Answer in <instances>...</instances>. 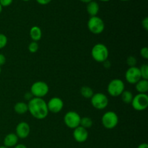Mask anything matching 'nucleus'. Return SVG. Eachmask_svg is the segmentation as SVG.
Listing matches in <instances>:
<instances>
[{"mask_svg":"<svg viewBox=\"0 0 148 148\" xmlns=\"http://www.w3.org/2000/svg\"><path fill=\"white\" fill-rule=\"evenodd\" d=\"M28 111L37 119H44L49 114L47 103L40 98H33L27 103Z\"/></svg>","mask_w":148,"mask_h":148,"instance_id":"1","label":"nucleus"},{"mask_svg":"<svg viewBox=\"0 0 148 148\" xmlns=\"http://www.w3.org/2000/svg\"><path fill=\"white\" fill-rule=\"evenodd\" d=\"M91 55L95 61L100 63H103L108 60L109 51L106 45L103 43H97L92 47Z\"/></svg>","mask_w":148,"mask_h":148,"instance_id":"2","label":"nucleus"},{"mask_svg":"<svg viewBox=\"0 0 148 148\" xmlns=\"http://www.w3.org/2000/svg\"><path fill=\"white\" fill-rule=\"evenodd\" d=\"M88 28L92 33L95 35L101 34L105 29L104 22L98 16L90 17L88 21Z\"/></svg>","mask_w":148,"mask_h":148,"instance_id":"3","label":"nucleus"},{"mask_svg":"<svg viewBox=\"0 0 148 148\" xmlns=\"http://www.w3.org/2000/svg\"><path fill=\"white\" fill-rule=\"evenodd\" d=\"M49 91V87L45 82L37 81L30 87V93L35 98H40L46 96Z\"/></svg>","mask_w":148,"mask_h":148,"instance_id":"4","label":"nucleus"},{"mask_svg":"<svg viewBox=\"0 0 148 148\" xmlns=\"http://www.w3.org/2000/svg\"><path fill=\"white\" fill-rule=\"evenodd\" d=\"M125 90L124 83L121 79H114L108 83L107 90L108 94L112 97H118L121 95Z\"/></svg>","mask_w":148,"mask_h":148,"instance_id":"5","label":"nucleus"},{"mask_svg":"<svg viewBox=\"0 0 148 148\" xmlns=\"http://www.w3.org/2000/svg\"><path fill=\"white\" fill-rule=\"evenodd\" d=\"M101 122L106 129L112 130L118 125L119 116L114 111H107L103 115Z\"/></svg>","mask_w":148,"mask_h":148,"instance_id":"6","label":"nucleus"},{"mask_svg":"<svg viewBox=\"0 0 148 148\" xmlns=\"http://www.w3.org/2000/svg\"><path fill=\"white\" fill-rule=\"evenodd\" d=\"M131 104L135 111H145L148 107V95L146 93H138L133 97Z\"/></svg>","mask_w":148,"mask_h":148,"instance_id":"7","label":"nucleus"},{"mask_svg":"<svg viewBox=\"0 0 148 148\" xmlns=\"http://www.w3.org/2000/svg\"><path fill=\"white\" fill-rule=\"evenodd\" d=\"M91 104L97 110L105 109L108 105V98L105 94L102 92H97L93 94L90 98Z\"/></svg>","mask_w":148,"mask_h":148,"instance_id":"8","label":"nucleus"},{"mask_svg":"<svg viewBox=\"0 0 148 148\" xmlns=\"http://www.w3.org/2000/svg\"><path fill=\"white\" fill-rule=\"evenodd\" d=\"M80 116L76 111H69V112L66 113L64 117V121L65 125L72 130L79 127L80 124Z\"/></svg>","mask_w":148,"mask_h":148,"instance_id":"9","label":"nucleus"},{"mask_svg":"<svg viewBox=\"0 0 148 148\" xmlns=\"http://www.w3.org/2000/svg\"><path fill=\"white\" fill-rule=\"evenodd\" d=\"M125 79L130 84H136L142 79L140 69L137 66L130 67L125 73Z\"/></svg>","mask_w":148,"mask_h":148,"instance_id":"10","label":"nucleus"},{"mask_svg":"<svg viewBox=\"0 0 148 148\" xmlns=\"http://www.w3.org/2000/svg\"><path fill=\"white\" fill-rule=\"evenodd\" d=\"M48 110L53 114L60 112L64 107V102L59 97H53L47 103Z\"/></svg>","mask_w":148,"mask_h":148,"instance_id":"11","label":"nucleus"},{"mask_svg":"<svg viewBox=\"0 0 148 148\" xmlns=\"http://www.w3.org/2000/svg\"><path fill=\"white\" fill-rule=\"evenodd\" d=\"M30 132V127L27 122L22 121L17 125L15 129V134L18 138L25 139L29 136Z\"/></svg>","mask_w":148,"mask_h":148,"instance_id":"12","label":"nucleus"},{"mask_svg":"<svg viewBox=\"0 0 148 148\" xmlns=\"http://www.w3.org/2000/svg\"><path fill=\"white\" fill-rule=\"evenodd\" d=\"M73 137L76 142L79 143H85L88 138V132L86 129L79 126L74 129Z\"/></svg>","mask_w":148,"mask_h":148,"instance_id":"13","label":"nucleus"},{"mask_svg":"<svg viewBox=\"0 0 148 148\" xmlns=\"http://www.w3.org/2000/svg\"><path fill=\"white\" fill-rule=\"evenodd\" d=\"M18 140L19 138L15 133H10L4 138V146L8 148L14 147L16 145H17Z\"/></svg>","mask_w":148,"mask_h":148,"instance_id":"14","label":"nucleus"},{"mask_svg":"<svg viewBox=\"0 0 148 148\" xmlns=\"http://www.w3.org/2000/svg\"><path fill=\"white\" fill-rule=\"evenodd\" d=\"M87 12H88V14L90 17H94V16H97V14L99 12L100 7L99 4L95 1H92L87 4Z\"/></svg>","mask_w":148,"mask_h":148,"instance_id":"15","label":"nucleus"},{"mask_svg":"<svg viewBox=\"0 0 148 148\" xmlns=\"http://www.w3.org/2000/svg\"><path fill=\"white\" fill-rule=\"evenodd\" d=\"M30 36L33 41L38 42L41 39L42 31L38 26H33L30 30Z\"/></svg>","mask_w":148,"mask_h":148,"instance_id":"16","label":"nucleus"},{"mask_svg":"<svg viewBox=\"0 0 148 148\" xmlns=\"http://www.w3.org/2000/svg\"><path fill=\"white\" fill-rule=\"evenodd\" d=\"M135 89L139 93H146L148 91V80L141 79L135 84Z\"/></svg>","mask_w":148,"mask_h":148,"instance_id":"17","label":"nucleus"},{"mask_svg":"<svg viewBox=\"0 0 148 148\" xmlns=\"http://www.w3.org/2000/svg\"><path fill=\"white\" fill-rule=\"evenodd\" d=\"M14 111L17 113V114H25L26 112L28 111V108H27V103L25 102H17L15 103L14 106Z\"/></svg>","mask_w":148,"mask_h":148,"instance_id":"18","label":"nucleus"},{"mask_svg":"<svg viewBox=\"0 0 148 148\" xmlns=\"http://www.w3.org/2000/svg\"><path fill=\"white\" fill-rule=\"evenodd\" d=\"M80 93L83 98L86 99H90L93 95L94 92L92 88L88 86H82L80 89Z\"/></svg>","mask_w":148,"mask_h":148,"instance_id":"19","label":"nucleus"},{"mask_svg":"<svg viewBox=\"0 0 148 148\" xmlns=\"http://www.w3.org/2000/svg\"><path fill=\"white\" fill-rule=\"evenodd\" d=\"M121 100H122V101L124 103L130 104L132 103V101L134 95H133V94L130 90H124L122 93L121 94Z\"/></svg>","mask_w":148,"mask_h":148,"instance_id":"20","label":"nucleus"},{"mask_svg":"<svg viewBox=\"0 0 148 148\" xmlns=\"http://www.w3.org/2000/svg\"><path fill=\"white\" fill-rule=\"evenodd\" d=\"M79 126L82 127L83 128L86 129V130L90 128L92 126V119L90 118H89V117H83V118H81Z\"/></svg>","mask_w":148,"mask_h":148,"instance_id":"21","label":"nucleus"},{"mask_svg":"<svg viewBox=\"0 0 148 148\" xmlns=\"http://www.w3.org/2000/svg\"><path fill=\"white\" fill-rule=\"evenodd\" d=\"M139 69H140L142 79H148V65L143 64Z\"/></svg>","mask_w":148,"mask_h":148,"instance_id":"22","label":"nucleus"},{"mask_svg":"<svg viewBox=\"0 0 148 148\" xmlns=\"http://www.w3.org/2000/svg\"><path fill=\"white\" fill-rule=\"evenodd\" d=\"M38 49L39 46L38 42L32 41L28 46V50L30 53H36L38 51Z\"/></svg>","mask_w":148,"mask_h":148,"instance_id":"23","label":"nucleus"},{"mask_svg":"<svg viewBox=\"0 0 148 148\" xmlns=\"http://www.w3.org/2000/svg\"><path fill=\"white\" fill-rule=\"evenodd\" d=\"M7 37L3 33H0V49L5 47L7 44Z\"/></svg>","mask_w":148,"mask_h":148,"instance_id":"24","label":"nucleus"},{"mask_svg":"<svg viewBox=\"0 0 148 148\" xmlns=\"http://www.w3.org/2000/svg\"><path fill=\"white\" fill-rule=\"evenodd\" d=\"M127 63L130 67H133V66H136V64H137V59L134 56H130L127 59Z\"/></svg>","mask_w":148,"mask_h":148,"instance_id":"25","label":"nucleus"},{"mask_svg":"<svg viewBox=\"0 0 148 148\" xmlns=\"http://www.w3.org/2000/svg\"><path fill=\"white\" fill-rule=\"evenodd\" d=\"M140 56L145 59H148V48L143 47L142 48L140 51Z\"/></svg>","mask_w":148,"mask_h":148,"instance_id":"26","label":"nucleus"},{"mask_svg":"<svg viewBox=\"0 0 148 148\" xmlns=\"http://www.w3.org/2000/svg\"><path fill=\"white\" fill-rule=\"evenodd\" d=\"M12 1L13 0H0V5L2 7H8V6L11 5Z\"/></svg>","mask_w":148,"mask_h":148,"instance_id":"27","label":"nucleus"},{"mask_svg":"<svg viewBox=\"0 0 148 148\" xmlns=\"http://www.w3.org/2000/svg\"><path fill=\"white\" fill-rule=\"evenodd\" d=\"M142 25L145 30H148V17H146L142 21Z\"/></svg>","mask_w":148,"mask_h":148,"instance_id":"28","label":"nucleus"},{"mask_svg":"<svg viewBox=\"0 0 148 148\" xmlns=\"http://www.w3.org/2000/svg\"><path fill=\"white\" fill-rule=\"evenodd\" d=\"M36 1L40 5H46V4H49L52 0H36Z\"/></svg>","mask_w":148,"mask_h":148,"instance_id":"29","label":"nucleus"},{"mask_svg":"<svg viewBox=\"0 0 148 148\" xmlns=\"http://www.w3.org/2000/svg\"><path fill=\"white\" fill-rule=\"evenodd\" d=\"M6 62V57L4 54L0 53V67L1 66L4 65Z\"/></svg>","mask_w":148,"mask_h":148,"instance_id":"30","label":"nucleus"},{"mask_svg":"<svg viewBox=\"0 0 148 148\" xmlns=\"http://www.w3.org/2000/svg\"><path fill=\"white\" fill-rule=\"evenodd\" d=\"M33 95L30 93V92H27V93H25V100H28V101H30V100L33 98Z\"/></svg>","mask_w":148,"mask_h":148,"instance_id":"31","label":"nucleus"},{"mask_svg":"<svg viewBox=\"0 0 148 148\" xmlns=\"http://www.w3.org/2000/svg\"><path fill=\"white\" fill-rule=\"evenodd\" d=\"M137 148H148V145L147 143H142L137 147Z\"/></svg>","mask_w":148,"mask_h":148,"instance_id":"32","label":"nucleus"},{"mask_svg":"<svg viewBox=\"0 0 148 148\" xmlns=\"http://www.w3.org/2000/svg\"><path fill=\"white\" fill-rule=\"evenodd\" d=\"M14 148H27V147L23 144H17L14 146Z\"/></svg>","mask_w":148,"mask_h":148,"instance_id":"33","label":"nucleus"},{"mask_svg":"<svg viewBox=\"0 0 148 148\" xmlns=\"http://www.w3.org/2000/svg\"><path fill=\"white\" fill-rule=\"evenodd\" d=\"M80 1H82V2L83 3H86V4H88L89 2H90V1H93V0H79Z\"/></svg>","mask_w":148,"mask_h":148,"instance_id":"34","label":"nucleus"},{"mask_svg":"<svg viewBox=\"0 0 148 148\" xmlns=\"http://www.w3.org/2000/svg\"><path fill=\"white\" fill-rule=\"evenodd\" d=\"M101 1H103V2H106V1H109L110 0H100Z\"/></svg>","mask_w":148,"mask_h":148,"instance_id":"35","label":"nucleus"},{"mask_svg":"<svg viewBox=\"0 0 148 148\" xmlns=\"http://www.w3.org/2000/svg\"><path fill=\"white\" fill-rule=\"evenodd\" d=\"M1 11H2V7H1V5H0V14L1 13Z\"/></svg>","mask_w":148,"mask_h":148,"instance_id":"36","label":"nucleus"},{"mask_svg":"<svg viewBox=\"0 0 148 148\" xmlns=\"http://www.w3.org/2000/svg\"><path fill=\"white\" fill-rule=\"evenodd\" d=\"M0 148H8V147H5V146H0Z\"/></svg>","mask_w":148,"mask_h":148,"instance_id":"37","label":"nucleus"},{"mask_svg":"<svg viewBox=\"0 0 148 148\" xmlns=\"http://www.w3.org/2000/svg\"><path fill=\"white\" fill-rule=\"evenodd\" d=\"M120 1H130V0H120Z\"/></svg>","mask_w":148,"mask_h":148,"instance_id":"38","label":"nucleus"},{"mask_svg":"<svg viewBox=\"0 0 148 148\" xmlns=\"http://www.w3.org/2000/svg\"><path fill=\"white\" fill-rule=\"evenodd\" d=\"M22 1H30V0H22Z\"/></svg>","mask_w":148,"mask_h":148,"instance_id":"39","label":"nucleus"},{"mask_svg":"<svg viewBox=\"0 0 148 148\" xmlns=\"http://www.w3.org/2000/svg\"><path fill=\"white\" fill-rule=\"evenodd\" d=\"M1 67H0V74H1Z\"/></svg>","mask_w":148,"mask_h":148,"instance_id":"40","label":"nucleus"}]
</instances>
